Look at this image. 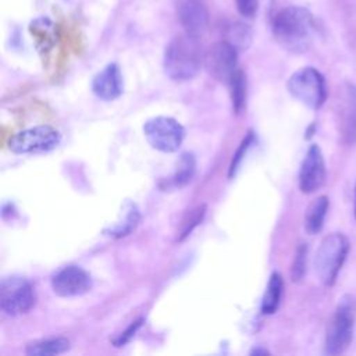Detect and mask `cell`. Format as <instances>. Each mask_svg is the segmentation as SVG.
<instances>
[{
    "label": "cell",
    "instance_id": "6da1fadb",
    "mask_svg": "<svg viewBox=\"0 0 356 356\" xmlns=\"http://www.w3.org/2000/svg\"><path fill=\"white\" fill-rule=\"evenodd\" d=\"M273 35L275 40L292 53L306 51L316 35L313 14L300 6H288L273 18Z\"/></svg>",
    "mask_w": 356,
    "mask_h": 356
},
{
    "label": "cell",
    "instance_id": "7a4b0ae2",
    "mask_svg": "<svg viewBox=\"0 0 356 356\" xmlns=\"http://www.w3.org/2000/svg\"><path fill=\"white\" fill-rule=\"evenodd\" d=\"M204 63V53L197 36L179 35L165 47L163 67L165 75L175 82H185L197 75Z\"/></svg>",
    "mask_w": 356,
    "mask_h": 356
},
{
    "label": "cell",
    "instance_id": "3957f363",
    "mask_svg": "<svg viewBox=\"0 0 356 356\" xmlns=\"http://www.w3.org/2000/svg\"><path fill=\"white\" fill-rule=\"evenodd\" d=\"M356 318V298L353 295H343L334 312L331 323L327 330L324 352L327 355H341L343 353L352 339Z\"/></svg>",
    "mask_w": 356,
    "mask_h": 356
},
{
    "label": "cell",
    "instance_id": "277c9868",
    "mask_svg": "<svg viewBox=\"0 0 356 356\" xmlns=\"http://www.w3.org/2000/svg\"><path fill=\"white\" fill-rule=\"evenodd\" d=\"M348 252L349 241L342 234L334 232L321 241L314 256V270L324 285L331 286L337 281Z\"/></svg>",
    "mask_w": 356,
    "mask_h": 356
},
{
    "label": "cell",
    "instance_id": "5b68a950",
    "mask_svg": "<svg viewBox=\"0 0 356 356\" xmlns=\"http://www.w3.org/2000/svg\"><path fill=\"white\" fill-rule=\"evenodd\" d=\"M288 92L309 108H320L327 99L325 79L320 71L313 67H305L295 71L286 83Z\"/></svg>",
    "mask_w": 356,
    "mask_h": 356
},
{
    "label": "cell",
    "instance_id": "8992f818",
    "mask_svg": "<svg viewBox=\"0 0 356 356\" xmlns=\"http://www.w3.org/2000/svg\"><path fill=\"white\" fill-rule=\"evenodd\" d=\"M36 303L32 284L19 275L4 277L0 284V307L8 316L28 313Z\"/></svg>",
    "mask_w": 356,
    "mask_h": 356
},
{
    "label": "cell",
    "instance_id": "52a82bcc",
    "mask_svg": "<svg viewBox=\"0 0 356 356\" xmlns=\"http://www.w3.org/2000/svg\"><path fill=\"white\" fill-rule=\"evenodd\" d=\"M143 134L153 149L164 153L177 152L185 138L184 127L175 118L165 115L147 120L143 125Z\"/></svg>",
    "mask_w": 356,
    "mask_h": 356
},
{
    "label": "cell",
    "instance_id": "ba28073f",
    "mask_svg": "<svg viewBox=\"0 0 356 356\" xmlns=\"http://www.w3.org/2000/svg\"><path fill=\"white\" fill-rule=\"evenodd\" d=\"M61 140L60 132L50 125H38L17 132L8 140V147L15 154H32L53 150Z\"/></svg>",
    "mask_w": 356,
    "mask_h": 356
},
{
    "label": "cell",
    "instance_id": "9c48e42d",
    "mask_svg": "<svg viewBox=\"0 0 356 356\" xmlns=\"http://www.w3.org/2000/svg\"><path fill=\"white\" fill-rule=\"evenodd\" d=\"M204 64L214 79L228 85L238 71V50L225 40L218 42L204 54Z\"/></svg>",
    "mask_w": 356,
    "mask_h": 356
},
{
    "label": "cell",
    "instance_id": "30bf717a",
    "mask_svg": "<svg viewBox=\"0 0 356 356\" xmlns=\"http://www.w3.org/2000/svg\"><path fill=\"white\" fill-rule=\"evenodd\" d=\"M50 284L56 295L72 298L86 293L92 288V278L88 271L78 266H65L51 275Z\"/></svg>",
    "mask_w": 356,
    "mask_h": 356
},
{
    "label": "cell",
    "instance_id": "8fae6325",
    "mask_svg": "<svg viewBox=\"0 0 356 356\" xmlns=\"http://www.w3.org/2000/svg\"><path fill=\"white\" fill-rule=\"evenodd\" d=\"M327 170L321 149L317 145H312L299 168V189L303 193H313L323 186L325 181Z\"/></svg>",
    "mask_w": 356,
    "mask_h": 356
},
{
    "label": "cell",
    "instance_id": "7c38bea8",
    "mask_svg": "<svg viewBox=\"0 0 356 356\" xmlns=\"http://www.w3.org/2000/svg\"><path fill=\"white\" fill-rule=\"evenodd\" d=\"M177 18L185 33L200 36L209 22V13L202 0H175Z\"/></svg>",
    "mask_w": 356,
    "mask_h": 356
},
{
    "label": "cell",
    "instance_id": "4fadbf2b",
    "mask_svg": "<svg viewBox=\"0 0 356 356\" xmlns=\"http://www.w3.org/2000/svg\"><path fill=\"white\" fill-rule=\"evenodd\" d=\"M122 75L120 67L115 63L107 64L92 79L93 93L106 102L117 99L122 93Z\"/></svg>",
    "mask_w": 356,
    "mask_h": 356
},
{
    "label": "cell",
    "instance_id": "5bb4252c",
    "mask_svg": "<svg viewBox=\"0 0 356 356\" xmlns=\"http://www.w3.org/2000/svg\"><path fill=\"white\" fill-rule=\"evenodd\" d=\"M139 220H140V213L138 206L131 200H127L121 207L118 218L111 225L104 228V234L113 238L127 236L136 228V225L139 224Z\"/></svg>",
    "mask_w": 356,
    "mask_h": 356
},
{
    "label": "cell",
    "instance_id": "9a60e30c",
    "mask_svg": "<svg viewBox=\"0 0 356 356\" xmlns=\"http://www.w3.org/2000/svg\"><path fill=\"white\" fill-rule=\"evenodd\" d=\"M342 132L348 142H356V86L349 83L342 107Z\"/></svg>",
    "mask_w": 356,
    "mask_h": 356
},
{
    "label": "cell",
    "instance_id": "2e32d148",
    "mask_svg": "<svg viewBox=\"0 0 356 356\" xmlns=\"http://www.w3.org/2000/svg\"><path fill=\"white\" fill-rule=\"evenodd\" d=\"M328 206H330L328 197L324 195L316 197L307 206L305 213V229L307 234L314 235L321 231L327 211H328Z\"/></svg>",
    "mask_w": 356,
    "mask_h": 356
},
{
    "label": "cell",
    "instance_id": "e0dca14e",
    "mask_svg": "<svg viewBox=\"0 0 356 356\" xmlns=\"http://www.w3.org/2000/svg\"><path fill=\"white\" fill-rule=\"evenodd\" d=\"M282 292H284V280L280 273L274 271L270 275L264 295L261 298L260 310L263 314H274L278 310L282 299Z\"/></svg>",
    "mask_w": 356,
    "mask_h": 356
},
{
    "label": "cell",
    "instance_id": "ac0fdd59",
    "mask_svg": "<svg viewBox=\"0 0 356 356\" xmlns=\"http://www.w3.org/2000/svg\"><path fill=\"white\" fill-rule=\"evenodd\" d=\"M224 40L234 46L238 51H242L246 50L252 43V29L243 22L232 21L227 24L224 29Z\"/></svg>",
    "mask_w": 356,
    "mask_h": 356
},
{
    "label": "cell",
    "instance_id": "d6986e66",
    "mask_svg": "<svg viewBox=\"0 0 356 356\" xmlns=\"http://www.w3.org/2000/svg\"><path fill=\"white\" fill-rule=\"evenodd\" d=\"M70 349V341L63 337L57 338H47L31 342L25 353L26 355H38V356H47V355H61Z\"/></svg>",
    "mask_w": 356,
    "mask_h": 356
},
{
    "label": "cell",
    "instance_id": "ffe728a7",
    "mask_svg": "<svg viewBox=\"0 0 356 356\" xmlns=\"http://www.w3.org/2000/svg\"><path fill=\"white\" fill-rule=\"evenodd\" d=\"M195 170H196V160L193 153H189V152L182 153L177 161V168L171 179L172 185L177 188L185 186L192 179Z\"/></svg>",
    "mask_w": 356,
    "mask_h": 356
},
{
    "label": "cell",
    "instance_id": "44dd1931",
    "mask_svg": "<svg viewBox=\"0 0 356 356\" xmlns=\"http://www.w3.org/2000/svg\"><path fill=\"white\" fill-rule=\"evenodd\" d=\"M229 89H231V100L232 107L236 114H239L245 106L246 99V76L245 74L238 68V71L234 74V76L229 81Z\"/></svg>",
    "mask_w": 356,
    "mask_h": 356
},
{
    "label": "cell",
    "instance_id": "7402d4cb",
    "mask_svg": "<svg viewBox=\"0 0 356 356\" xmlns=\"http://www.w3.org/2000/svg\"><path fill=\"white\" fill-rule=\"evenodd\" d=\"M206 214V206L200 204L192 209L191 211L186 213V216L182 218L181 225L177 231V242H182L185 238L191 235V232L202 222L203 217Z\"/></svg>",
    "mask_w": 356,
    "mask_h": 356
},
{
    "label": "cell",
    "instance_id": "603a6c76",
    "mask_svg": "<svg viewBox=\"0 0 356 356\" xmlns=\"http://www.w3.org/2000/svg\"><path fill=\"white\" fill-rule=\"evenodd\" d=\"M306 267H307V245L305 242H300L296 246L292 268H291V278L293 282H299L303 280L306 274Z\"/></svg>",
    "mask_w": 356,
    "mask_h": 356
},
{
    "label": "cell",
    "instance_id": "cb8c5ba5",
    "mask_svg": "<svg viewBox=\"0 0 356 356\" xmlns=\"http://www.w3.org/2000/svg\"><path fill=\"white\" fill-rule=\"evenodd\" d=\"M253 139H254V135H253V132H252V131H249V132H248V135L242 139V142H241V145H239V147H238L236 153L234 154V159H232V161H231V164H229L228 177H231V178H232V177L235 175V172H236V170H238V167H239V164H241V161H242L243 156L246 154L248 149H249V147H250V145L253 143Z\"/></svg>",
    "mask_w": 356,
    "mask_h": 356
},
{
    "label": "cell",
    "instance_id": "d4e9b609",
    "mask_svg": "<svg viewBox=\"0 0 356 356\" xmlns=\"http://www.w3.org/2000/svg\"><path fill=\"white\" fill-rule=\"evenodd\" d=\"M142 323H143V318H139V320L134 321L131 325H128V328H127L125 331H122L121 334L117 335V338L113 339V343H114L115 346H122L124 343H127V342L135 335V332L140 328Z\"/></svg>",
    "mask_w": 356,
    "mask_h": 356
},
{
    "label": "cell",
    "instance_id": "484cf974",
    "mask_svg": "<svg viewBox=\"0 0 356 356\" xmlns=\"http://www.w3.org/2000/svg\"><path fill=\"white\" fill-rule=\"evenodd\" d=\"M235 4L239 14L246 18H253L259 8L257 0H235Z\"/></svg>",
    "mask_w": 356,
    "mask_h": 356
},
{
    "label": "cell",
    "instance_id": "4316f807",
    "mask_svg": "<svg viewBox=\"0 0 356 356\" xmlns=\"http://www.w3.org/2000/svg\"><path fill=\"white\" fill-rule=\"evenodd\" d=\"M250 353H252V355H260V353H263V355H267L268 352H267L266 349H253Z\"/></svg>",
    "mask_w": 356,
    "mask_h": 356
},
{
    "label": "cell",
    "instance_id": "83f0119b",
    "mask_svg": "<svg viewBox=\"0 0 356 356\" xmlns=\"http://www.w3.org/2000/svg\"><path fill=\"white\" fill-rule=\"evenodd\" d=\"M353 211H355V218H356V186H355V209H353Z\"/></svg>",
    "mask_w": 356,
    "mask_h": 356
}]
</instances>
